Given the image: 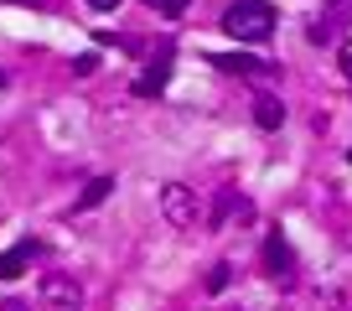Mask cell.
<instances>
[{"label": "cell", "mask_w": 352, "mask_h": 311, "mask_svg": "<svg viewBox=\"0 0 352 311\" xmlns=\"http://www.w3.org/2000/svg\"><path fill=\"white\" fill-rule=\"evenodd\" d=\"M223 32L233 42H270L275 36V6L270 0H233L223 11Z\"/></svg>", "instance_id": "cell-1"}, {"label": "cell", "mask_w": 352, "mask_h": 311, "mask_svg": "<svg viewBox=\"0 0 352 311\" xmlns=\"http://www.w3.org/2000/svg\"><path fill=\"white\" fill-rule=\"evenodd\" d=\"M161 218L171 228H197V192L182 187V182H166L161 187Z\"/></svg>", "instance_id": "cell-2"}, {"label": "cell", "mask_w": 352, "mask_h": 311, "mask_svg": "<svg viewBox=\"0 0 352 311\" xmlns=\"http://www.w3.org/2000/svg\"><path fill=\"white\" fill-rule=\"evenodd\" d=\"M42 311H83V286L63 270L42 275Z\"/></svg>", "instance_id": "cell-3"}, {"label": "cell", "mask_w": 352, "mask_h": 311, "mask_svg": "<svg viewBox=\"0 0 352 311\" xmlns=\"http://www.w3.org/2000/svg\"><path fill=\"white\" fill-rule=\"evenodd\" d=\"M264 270H270L275 280L296 275V249L285 244V233H270V239H264Z\"/></svg>", "instance_id": "cell-4"}, {"label": "cell", "mask_w": 352, "mask_h": 311, "mask_svg": "<svg viewBox=\"0 0 352 311\" xmlns=\"http://www.w3.org/2000/svg\"><path fill=\"white\" fill-rule=\"evenodd\" d=\"M166 83H171V47H166V52L155 57V63L145 67L140 78H135V99H155V94H161Z\"/></svg>", "instance_id": "cell-5"}, {"label": "cell", "mask_w": 352, "mask_h": 311, "mask_svg": "<svg viewBox=\"0 0 352 311\" xmlns=\"http://www.w3.org/2000/svg\"><path fill=\"white\" fill-rule=\"evenodd\" d=\"M208 63L223 67V73H239V78H264V73H270V67H264L259 57H249V52H212Z\"/></svg>", "instance_id": "cell-6"}, {"label": "cell", "mask_w": 352, "mask_h": 311, "mask_svg": "<svg viewBox=\"0 0 352 311\" xmlns=\"http://www.w3.org/2000/svg\"><path fill=\"white\" fill-rule=\"evenodd\" d=\"M32 255H36V239H21L16 249H6V255H0V280H16L26 265H32Z\"/></svg>", "instance_id": "cell-7"}, {"label": "cell", "mask_w": 352, "mask_h": 311, "mask_svg": "<svg viewBox=\"0 0 352 311\" xmlns=\"http://www.w3.org/2000/svg\"><path fill=\"white\" fill-rule=\"evenodd\" d=\"M254 125H259V130H280V125H285V104H280L275 94H259V99H254Z\"/></svg>", "instance_id": "cell-8"}, {"label": "cell", "mask_w": 352, "mask_h": 311, "mask_svg": "<svg viewBox=\"0 0 352 311\" xmlns=\"http://www.w3.org/2000/svg\"><path fill=\"white\" fill-rule=\"evenodd\" d=\"M109 192H114V177H94V182H88V187H83V197H78V213L99 208V202L109 197Z\"/></svg>", "instance_id": "cell-9"}, {"label": "cell", "mask_w": 352, "mask_h": 311, "mask_svg": "<svg viewBox=\"0 0 352 311\" xmlns=\"http://www.w3.org/2000/svg\"><path fill=\"white\" fill-rule=\"evenodd\" d=\"M233 208H243V202H239V192H218V202H212V228H223V223H228L233 218Z\"/></svg>", "instance_id": "cell-10"}, {"label": "cell", "mask_w": 352, "mask_h": 311, "mask_svg": "<svg viewBox=\"0 0 352 311\" xmlns=\"http://www.w3.org/2000/svg\"><path fill=\"white\" fill-rule=\"evenodd\" d=\"M228 280H233V265H212L208 270V290L218 296V290H228Z\"/></svg>", "instance_id": "cell-11"}, {"label": "cell", "mask_w": 352, "mask_h": 311, "mask_svg": "<svg viewBox=\"0 0 352 311\" xmlns=\"http://www.w3.org/2000/svg\"><path fill=\"white\" fill-rule=\"evenodd\" d=\"M94 67H99V52H83V57H73V73H78V78H88Z\"/></svg>", "instance_id": "cell-12"}, {"label": "cell", "mask_w": 352, "mask_h": 311, "mask_svg": "<svg viewBox=\"0 0 352 311\" xmlns=\"http://www.w3.org/2000/svg\"><path fill=\"white\" fill-rule=\"evenodd\" d=\"M145 6H155V11H166V16H182V11H187V0H145Z\"/></svg>", "instance_id": "cell-13"}, {"label": "cell", "mask_w": 352, "mask_h": 311, "mask_svg": "<svg viewBox=\"0 0 352 311\" xmlns=\"http://www.w3.org/2000/svg\"><path fill=\"white\" fill-rule=\"evenodd\" d=\"M0 311H32V306H26V301H16V296H11V301H0Z\"/></svg>", "instance_id": "cell-14"}, {"label": "cell", "mask_w": 352, "mask_h": 311, "mask_svg": "<svg viewBox=\"0 0 352 311\" xmlns=\"http://www.w3.org/2000/svg\"><path fill=\"white\" fill-rule=\"evenodd\" d=\"M94 11H120V0H88Z\"/></svg>", "instance_id": "cell-15"}, {"label": "cell", "mask_w": 352, "mask_h": 311, "mask_svg": "<svg viewBox=\"0 0 352 311\" xmlns=\"http://www.w3.org/2000/svg\"><path fill=\"white\" fill-rule=\"evenodd\" d=\"M0 6H42V0H0Z\"/></svg>", "instance_id": "cell-16"}, {"label": "cell", "mask_w": 352, "mask_h": 311, "mask_svg": "<svg viewBox=\"0 0 352 311\" xmlns=\"http://www.w3.org/2000/svg\"><path fill=\"white\" fill-rule=\"evenodd\" d=\"M342 67H347V78H352V52H342Z\"/></svg>", "instance_id": "cell-17"}, {"label": "cell", "mask_w": 352, "mask_h": 311, "mask_svg": "<svg viewBox=\"0 0 352 311\" xmlns=\"http://www.w3.org/2000/svg\"><path fill=\"white\" fill-rule=\"evenodd\" d=\"M347 6H352V0H331V11H347Z\"/></svg>", "instance_id": "cell-18"}, {"label": "cell", "mask_w": 352, "mask_h": 311, "mask_svg": "<svg viewBox=\"0 0 352 311\" xmlns=\"http://www.w3.org/2000/svg\"><path fill=\"white\" fill-rule=\"evenodd\" d=\"M0 89H6V73H0Z\"/></svg>", "instance_id": "cell-19"}, {"label": "cell", "mask_w": 352, "mask_h": 311, "mask_svg": "<svg viewBox=\"0 0 352 311\" xmlns=\"http://www.w3.org/2000/svg\"><path fill=\"white\" fill-rule=\"evenodd\" d=\"M347 161H352V151H347Z\"/></svg>", "instance_id": "cell-20"}]
</instances>
